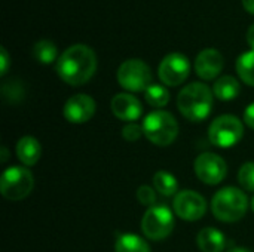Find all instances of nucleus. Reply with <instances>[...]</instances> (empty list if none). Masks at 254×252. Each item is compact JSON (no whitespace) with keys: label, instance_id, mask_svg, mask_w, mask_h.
Returning a JSON list of instances; mask_svg holds the SVG:
<instances>
[{"label":"nucleus","instance_id":"obj_1","mask_svg":"<svg viewBox=\"0 0 254 252\" xmlns=\"http://www.w3.org/2000/svg\"><path fill=\"white\" fill-rule=\"evenodd\" d=\"M97 70L95 52L82 43L67 48L58 58L57 73L71 86H80L86 83Z\"/></svg>","mask_w":254,"mask_h":252},{"label":"nucleus","instance_id":"obj_2","mask_svg":"<svg viewBox=\"0 0 254 252\" xmlns=\"http://www.w3.org/2000/svg\"><path fill=\"white\" fill-rule=\"evenodd\" d=\"M177 107L188 120L202 122L211 113L213 91L201 82H193L180 91L177 97Z\"/></svg>","mask_w":254,"mask_h":252},{"label":"nucleus","instance_id":"obj_3","mask_svg":"<svg viewBox=\"0 0 254 252\" xmlns=\"http://www.w3.org/2000/svg\"><path fill=\"white\" fill-rule=\"evenodd\" d=\"M249 209L247 195L237 187H225L211 199V211L214 217L223 223H235L241 220Z\"/></svg>","mask_w":254,"mask_h":252},{"label":"nucleus","instance_id":"obj_4","mask_svg":"<svg viewBox=\"0 0 254 252\" xmlns=\"http://www.w3.org/2000/svg\"><path fill=\"white\" fill-rule=\"evenodd\" d=\"M143 132L146 138L159 147H167L174 143L179 135V123L176 117L164 110L149 113L143 120Z\"/></svg>","mask_w":254,"mask_h":252},{"label":"nucleus","instance_id":"obj_5","mask_svg":"<svg viewBox=\"0 0 254 252\" xmlns=\"http://www.w3.org/2000/svg\"><path fill=\"white\" fill-rule=\"evenodd\" d=\"M34 187L33 174L24 166L7 168L0 178L1 196L7 201H21L27 198Z\"/></svg>","mask_w":254,"mask_h":252},{"label":"nucleus","instance_id":"obj_6","mask_svg":"<svg viewBox=\"0 0 254 252\" xmlns=\"http://www.w3.org/2000/svg\"><path fill=\"white\" fill-rule=\"evenodd\" d=\"M244 135L243 122L232 114H223L214 119L208 128V138L211 144L220 149L234 147Z\"/></svg>","mask_w":254,"mask_h":252},{"label":"nucleus","instance_id":"obj_7","mask_svg":"<svg viewBox=\"0 0 254 252\" xmlns=\"http://www.w3.org/2000/svg\"><path fill=\"white\" fill-rule=\"evenodd\" d=\"M174 215L170 208L155 205L146 211L141 220V230L147 239L164 241L174 230Z\"/></svg>","mask_w":254,"mask_h":252},{"label":"nucleus","instance_id":"obj_8","mask_svg":"<svg viewBox=\"0 0 254 252\" xmlns=\"http://www.w3.org/2000/svg\"><path fill=\"white\" fill-rule=\"evenodd\" d=\"M119 85L131 92L146 91L152 85V71L141 59H127L118 68Z\"/></svg>","mask_w":254,"mask_h":252},{"label":"nucleus","instance_id":"obj_9","mask_svg":"<svg viewBox=\"0 0 254 252\" xmlns=\"http://www.w3.org/2000/svg\"><path fill=\"white\" fill-rule=\"evenodd\" d=\"M190 73L189 59L180 52H171L159 64L158 74L164 85L179 86L182 85Z\"/></svg>","mask_w":254,"mask_h":252},{"label":"nucleus","instance_id":"obj_10","mask_svg":"<svg viewBox=\"0 0 254 252\" xmlns=\"http://www.w3.org/2000/svg\"><path fill=\"white\" fill-rule=\"evenodd\" d=\"M173 208L179 218L185 221H198L207 212V202L199 193L193 190H183L176 195Z\"/></svg>","mask_w":254,"mask_h":252},{"label":"nucleus","instance_id":"obj_11","mask_svg":"<svg viewBox=\"0 0 254 252\" xmlns=\"http://www.w3.org/2000/svg\"><path fill=\"white\" fill-rule=\"evenodd\" d=\"M226 172H228L226 162L219 154L202 153L195 160L196 177L208 186H216L222 183L223 178L226 177Z\"/></svg>","mask_w":254,"mask_h":252},{"label":"nucleus","instance_id":"obj_12","mask_svg":"<svg viewBox=\"0 0 254 252\" xmlns=\"http://www.w3.org/2000/svg\"><path fill=\"white\" fill-rule=\"evenodd\" d=\"M95 110H97V104L92 97L86 94H76L67 100L63 111H64V117L70 123L80 125L91 120L92 116L95 114Z\"/></svg>","mask_w":254,"mask_h":252},{"label":"nucleus","instance_id":"obj_13","mask_svg":"<svg viewBox=\"0 0 254 252\" xmlns=\"http://www.w3.org/2000/svg\"><path fill=\"white\" fill-rule=\"evenodd\" d=\"M223 64H225L223 55L217 49L208 48L198 53L195 59V71L201 79L213 80L223 70Z\"/></svg>","mask_w":254,"mask_h":252},{"label":"nucleus","instance_id":"obj_14","mask_svg":"<svg viewBox=\"0 0 254 252\" xmlns=\"http://www.w3.org/2000/svg\"><path fill=\"white\" fill-rule=\"evenodd\" d=\"M112 111L118 119L132 123L134 120L140 119L143 113V107L141 102L134 95L116 94L112 98Z\"/></svg>","mask_w":254,"mask_h":252},{"label":"nucleus","instance_id":"obj_15","mask_svg":"<svg viewBox=\"0 0 254 252\" xmlns=\"http://www.w3.org/2000/svg\"><path fill=\"white\" fill-rule=\"evenodd\" d=\"M196 244L202 252H223L226 247V238L220 230L205 227L198 233Z\"/></svg>","mask_w":254,"mask_h":252},{"label":"nucleus","instance_id":"obj_16","mask_svg":"<svg viewBox=\"0 0 254 252\" xmlns=\"http://www.w3.org/2000/svg\"><path fill=\"white\" fill-rule=\"evenodd\" d=\"M16 156L25 166H33L42 156L40 143L34 137H22L16 143Z\"/></svg>","mask_w":254,"mask_h":252},{"label":"nucleus","instance_id":"obj_17","mask_svg":"<svg viewBox=\"0 0 254 252\" xmlns=\"http://www.w3.org/2000/svg\"><path fill=\"white\" fill-rule=\"evenodd\" d=\"M213 94L220 101H232L240 94V83L234 76H222L214 82Z\"/></svg>","mask_w":254,"mask_h":252},{"label":"nucleus","instance_id":"obj_18","mask_svg":"<svg viewBox=\"0 0 254 252\" xmlns=\"http://www.w3.org/2000/svg\"><path fill=\"white\" fill-rule=\"evenodd\" d=\"M115 252H150V247L138 235L124 233L115 244Z\"/></svg>","mask_w":254,"mask_h":252},{"label":"nucleus","instance_id":"obj_19","mask_svg":"<svg viewBox=\"0 0 254 252\" xmlns=\"http://www.w3.org/2000/svg\"><path fill=\"white\" fill-rule=\"evenodd\" d=\"M153 186L156 192H159L162 196H167V198L177 195V190H179V183L176 177L167 171H158L153 175Z\"/></svg>","mask_w":254,"mask_h":252},{"label":"nucleus","instance_id":"obj_20","mask_svg":"<svg viewBox=\"0 0 254 252\" xmlns=\"http://www.w3.org/2000/svg\"><path fill=\"white\" fill-rule=\"evenodd\" d=\"M237 73L246 85L254 86V50H247L238 56Z\"/></svg>","mask_w":254,"mask_h":252},{"label":"nucleus","instance_id":"obj_21","mask_svg":"<svg viewBox=\"0 0 254 252\" xmlns=\"http://www.w3.org/2000/svg\"><path fill=\"white\" fill-rule=\"evenodd\" d=\"M144 100L149 105H152L155 108H162L170 101V92L167 91L165 86L158 85V83H152L144 91Z\"/></svg>","mask_w":254,"mask_h":252},{"label":"nucleus","instance_id":"obj_22","mask_svg":"<svg viewBox=\"0 0 254 252\" xmlns=\"http://www.w3.org/2000/svg\"><path fill=\"white\" fill-rule=\"evenodd\" d=\"M33 56L42 64H51L58 56V49L51 40H39L33 46Z\"/></svg>","mask_w":254,"mask_h":252},{"label":"nucleus","instance_id":"obj_23","mask_svg":"<svg viewBox=\"0 0 254 252\" xmlns=\"http://www.w3.org/2000/svg\"><path fill=\"white\" fill-rule=\"evenodd\" d=\"M238 181L247 192H254V162H247L240 168Z\"/></svg>","mask_w":254,"mask_h":252},{"label":"nucleus","instance_id":"obj_24","mask_svg":"<svg viewBox=\"0 0 254 252\" xmlns=\"http://www.w3.org/2000/svg\"><path fill=\"white\" fill-rule=\"evenodd\" d=\"M137 199L141 205L152 208L156 203V192H155V189H152L149 186H141L137 190Z\"/></svg>","mask_w":254,"mask_h":252},{"label":"nucleus","instance_id":"obj_25","mask_svg":"<svg viewBox=\"0 0 254 252\" xmlns=\"http://www.w3.org/2000/svg\"><path fill=\"white\" fill-rule=\"evenodd\" d=\"M143 126L137 125V123H128L127 126H124L122 129V137L127 140V141H137L141 135H143Z\"/></svg>","mask_w":254,"mask_h":252},{"label":"nucleus","instance_id":"obj_26","mask_svg":"<svg viewBox=\"0 0 254 252\" xmlns=\"http://www.w3.org/2000/svg\"><path fill=\"white\" fill-rule=\"evenodd\" d=\"M9 64H10V58H9V53L7 50L1 46L0 48V74L4 76L7 68H9Z\"/></svg>","mask_w":254,"mask_h":252},{"label":"nucleus","instance_id":"obj_27","mask_svg":"<svg viewBox=\"0 0 254 252\" xmlns=\"http://www.w3.org/2000/svg\"><path fill=\"white\" fill-rule=\"evenodd\" d=\"M244 120L247 123V126H250L252 129H254V102H252L246 111H244Z\"/></svg>","mask_w":254,"mask_h":252},{"label":"nucleus","instance_id":"obj_28","mask_svg":"<svg viewBox=\"0 0 254 252\" xmlns=\"http://www.w3.org/2000/svg\"><path fill=\"white\" fill-rule=\"evenodd\" d=\"M247 43L250 45L252 50H254V24L250 25V28L247 31Z\"/></svg>","mask_w":254,"mask_h":252},{"label":"nucleus","instance_id":"obj_29","mask_svg":"<svg viewBox=\"0 0 254 252\" xmlns=\"http://www.w3.org/2000/svg\"><path fill=\"white\" fill-rule=\"evenodd\" d=\"M243 4H244L247 12H250V13L254 15V0H243Z\"/></svg>","mask_w":254,"mask_h":252},{"label":"nucleus","instance_id":"obj_30","mask_svg":"<svg viewBox=\"0 0 254 252\" xmlns=\"http://www.w3.org/2000/svg\"><path fill=\"white\" fill-rule=\"evenodd\" d=\"M1 162H6L7 160V149L4 146H1Z\"/></svg>","mask_w":254,"mask_h":252},{"label":"nucleus","instance_id":"obj_31","mask_svg":"<svg viewBox=\"0 0 254 252\" xmlns=\"http://www.w3.org/2000/svg\"><path fill=\"white\" fill-rule=\"evenodd\" d=\"M226 252H252L250 250H247V248H232V250H229V251Z\"/></svg>","mask_w":254,"mask_h":252},{"label":"nucleus","instance_id":"obj_32","mask_svg":"<svg viewBox=\"0 0 254 252\" xmlns=\"http://www.w3.org/2000/svg\"><path fill=\"white\" fill-rule=\"evenodd\" d=\"M252 209H253V212H254V198L252 199Z\"/></svg>","mask_w":254,"mask_h":252}]
</instances>
